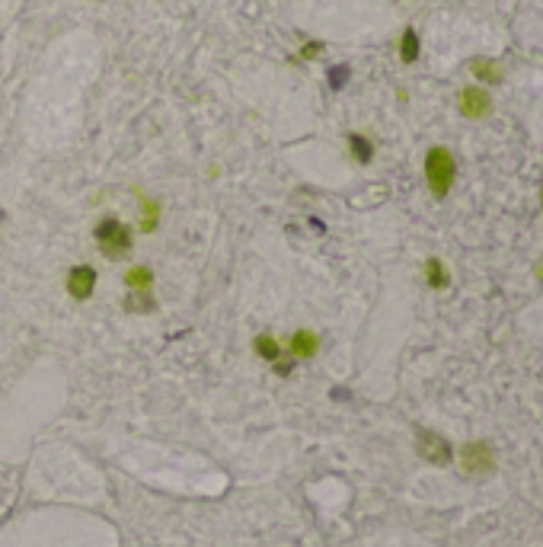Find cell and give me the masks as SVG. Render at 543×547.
<instances>
[{
	"label": "cell",
	"instance_id": "obj_1",
	"mask_svg": "<svg viewBox=\"0 0 543 547\" xmlns=\"http://www.w3.org/2000/svg\"><path fill=\"white\" fill-rule=\"evenodd\" d=\"M454 176H457V163H454V154L447 148H432L425 154V180L428 189H432L434 199H444L454 186Z\"/></svg>",
	"mask_w": 543,
	"mask_h": 547
},
{
	"label": "cell",
	"instance_id": "obj_2",
	"mask_svg": "<svg viewBox=\"0 0 543 547\" xmlns=\"http://www.w3.org/2000/svg\"><path fill=\"white\" fill-rule=\"evenodd\" d=\"M96 244H99L102 256L121 259L128 250H131V231H128L119 218H102L99 224H96Z\"/></svg>",
	"mask_w": 543,
	"mask_h": 547
},
{
	"label": "cell",
	"instance_id": "obj_3",
	"mask_svg": "<svg viewBox=\"0 0 543 547\" xmlns=\"http://www.w3.org/2000/svg\"><path fill=\"white\" fill-rule=\"evenodd\" d=\"M460 464H464V470L470 477H489L492 470H495V451H492L489 442H466L464 448H460Z\"/></svg>",
	"mask_w": 543,
	"mask_h": 547
},
{
	"label": "cell",
	"instance_id": "obj_4",
	"mask_svg": "<svg viewBox=\"0 0 543 547\" xmlns=\"http://www.w3.org/2000/svg\"><path fill=\"white\" fill-rule=\"evenodd\" d=\"M415 451H419V457H425L428 464H434V467L451 464V442L441 438L438 432H428V429L415 432Z\"/></svg>",
	"mask_w": 543,
	"mask_h": 547
},
{
	"label": "cell",
	"instance_id": "obj_5",
	"mask_svg": "<svg viewBox=\"0 0 543 547\" xmlns=\"http://www.w3.org/2000/svg\"><path fill=\"white\" fill-rule=\"evenodd\" d=\"M457 106L466 119H486L492 112V97L483 87H464L457 97Z\"/></svg>",
	"mask_w": 543,
	"mask_h": 547
},
{
	"label": "cell",
	"instance_id": "obj_6",
	"mask_svg": "<svg viewBox=\"0 0 543 547\" xmlns=\"http://www.w3.org/2000/svg\"><path fill=\"white\" fill-rule=\"evenodd\" d=\"M93 288H96V272L89 266H74L67 272V295L74 301H87L93 295Z\"/></svg>",
	"mask_w": 543,
	"mask_h": 547
},
{
	"label": "cell",
	"instance_id": "obj_7",
	"mask_svg": "<svg viewBox=\"0 0 543 547\" xmlns=\"http://www.w3.org/2000/svg\"><path fill=\"white\" fill-rule=\"evenodd\" d=\"M470 74L479 80V84H502L505 71L495 58H473L470 61Z\"/></svg>",
	"mask_w": 543,
	"mask_h": 547
},
{
	"label": "cell",
	"instance_id": "obj_8",
	"mask_svg": "<svg viewBox=\"0 0 543 547\" xmlns=\"http://www.w3.org/2000/svg\"><path fill=\"white\" fill-rule=\"evenodd\" d=\"M287 346H291V352L297 355V359H313L319 349V340H317V333H310V330H297Z\"/></svg>",
	"mask_w": 543,
	"mask_h": 547
},
{
	"label": "cell",
	"instance_id": "obj_9",
	"mask_svg": "<svg viewBox=\"0 0 543 547\" xmlns=\"http://www.w3.org/2000/svg\"><path fill=\"white\" fill-rule=\"evenodd\" d=\"M121 304H125V310H131V314H150V310L157 308V301H153L150 288H131Z\"/></svg>",
	"mask_w": 543,
	"mask_h": 547
},
{
	"label": "cell",
	"instance_id": "obj_10",
	"mask_svg": "<svg viewBox=\"0 0 543 547\" xmlns=\"http://www.w3.org/2000/svg\"><path fill=\"white\" fill-rule=\"evenodd\" d=\"M425 282H428V288H434V291H441V288L451 285V272L444 269V263H441L438 256H432L425 263Z\"/></svg>",
	"mask_w": 543,
	"mask_h": 547
},
{
	"label": "cell",
	"instance_id": "obj_11",
	"mask_svg": "<svg viewBox=\"0 0 543 547\" xmlns=\"http://www.w3.org/2000/svg\"><path fill=\"white\" fill-rule=\"evenodd\" d=\"M400 58L406 61V65H412V61L419 58V33H415V29H406V33H402Z\"/></svg>",
	"mask_w": 543,
	"mask_h": 547
},
{
	"label": "cell",
	"instance_id": "obj_12",
	"mask_svg": "<svg viewBox=\"0 0 543 547\" xmlns=\"http://www.w3.org/2000/svg\"><path fill=\"white\" fill-rule=\"evenodd\" d=\"M125 285L128 288H150L153 285V272L147 266H134V269L125 272Z\"/></svg>",
	"mask_w": 543,
	"mask_h": 547
},
{
	"label": "cell",
	"instance_id": "obj_13",
	"mask_svg": "<svg viewBox=\"0 0 543 547\" xmlns=\"http://www.w3.org/2000/svg\"><path fill=\"white\" fill-rule=\"evenodd\" d=\"M256 352L262 355V359H268V362H278L281 359V346H278V340H272L268 333H262V336H256Z\"/></svg>",
	"mask_w": 543,
	"mask_h": 547
},
{
	"label": "cell",
	"instance_id": "obj_14",
	"mask_svg": "<svg viewBox=\"0 0 543 547\" xmlns=\"http://www.w3.org/2000/svg\"><path fill=\"white\" fill-rule=\"evenodd\" d=\"M349 144H351V154H355V161L368 163L371 157H374V148H371V141H368L364 135H355V131H351V135H349Z\"/></svg>",
	"mask_w": 543,
	"mask_h": 547
},
{
	"label": "cell",
	"instance_id": "obj_15",
	"mask_svg": "<svg viewBox=\"0 0 543 547\" xmlns=\"http://www.w3.org/2000/svg\"><path fill=\"white\" fill-rule=\"evenodd\" d=\"M141 212H144V221H141V231H147V234H150L153 227H157V221H160V205H157V202H150V199H141Z\"/></svg>",
	"mask_w": 543,
	"mask_h": 547
},
{
	"label": "cell",
	"instance_id": "obj_16",
	"mask_svg": "<svg viewBox=\"0 0 543 547\" xmlns=\"http://www.w3.org/2000/svg\"><path fill=\"white\" fill-rule=\"evenodd\" d=\"M345 80H349V67H332V71H329V84L332 87H342L345 84Z\"/></svg>",
	"mask_w": 543,
	"mask_h": 547
},
{
	"label": "cell",
	"instance_id": "obj_17",
	"mask_svg": "<svg viewBox=\"0 0 543 547\" xmlns=\"http://www.w3.org/2000/svg\"><path fill=\"white\" fill-rule=\"evenodd\" d=\"M319 52H323V45H319V42H313V45H307L300 55H304V58H313V55H319Z\"/></svg>",
	"mask_w": 543,
	"mask_h": 547
},
{
	"label": "cell",
	"instance_id": "obj_18",
	"mask_svg": "<svg viewBox=\"0 0 543 547\" xmlns=\"http://www.w3.org/2000/svg\"><path fill=\"white\" fill-rule=\"evenodd\" d=\"M275 372H278V374H291V362H275Z\"/></svg>",
	"mask_w": 543,
	"mask_h": 547
},
{
	"label": "cell",
	"instance_id": "obj_19",
	"mask_svg": "<svg viewBox=\"0 0 543 547\" xmlns=\"http://www.w3.org/2000/svg\"><path fill=\"white\" fill-rule=\"evenodd\" d=\"M537 278H540V282H543V266H540V269H537Z\"/></svg>",
	"mask_w": 543,
	"mask_h": 547
},
{
	"label": "cell",
	"instance_id": "obj_20",
	"mask_svg": "<svg viewBox=\"0 0 543 547\" xmlns=\"http://www.w3.org/2000/svg\"><path fill=\"white\" fill-rule=\"evenodd\" d=\"M540 202H543V189H540Z\"/></svg>",
	"mask_w": 543,
	"mask_h": 547
}]
</instances>
